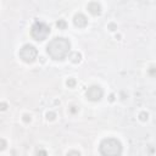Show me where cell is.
Here are the masks:
<instances>
[{
  "mask_svg": "<svg viewBox=\"0 0 156 156\" xmlns=\"http://www.w3.org/2000/svg\"><path fill=\"white\" fill-rule=\"evenodd\" d=\"M75 107H76V106H72V109H71V111H72V112H76V111H77Z\"/></svg>",
  "mask_w": 156,
  "mask_h": 156,
  "instance_id": "ffe728a7",
  "label": "cell"
},
{
  "mask_svg": "<svg viewBox=\"0 0 156 156\" xmlns=\"http://www.w3.org/2000/svg\"><path fill=\"white\" fill-rule=\"evenodd\" d=\"M148 117H149V115H148L147 112H140V115H139L140 121H147V120H148Z\"/></svg>",
  "mask_w": 156,
  "mask_h": 156,
  "instance_id": "30bf717a",
  "label": "cell"
},
{
  "mask_svg": "<svg viewBox=\"0 0 156 156\" xmlns=\"http://www.w3.org/2000/svg\"><path fill=\"white\" fill-rule=\"evenodd\" d=\"M67 156H81V154L78 151H70L67 154Z\"/></svg>",
  "mask_w": 156,
  "mask_h": 156,
  "instance_id": "9a60e30c",
  "label": "cell"
},
{
  "mask_svg": "<svg viewBox=\"0 0 156 156\" xmlns=\"http://www.w3.org/2000/svg\"><path fill=\"white\" fill-rule=\"evenodd\" d=\"M99 149L102 156H121L122 144L115 138H106L100 143Z\"/></svg>",
  "mask_w": 156,
  "mask_h": 156,
  "instance_id": "7a4b0ae2",
  "label": "cell"
},
{
  "mask_svg": "<svg viewBox=\"0 0 156 156\" xmlns=\"http://www.w3.org/2000/svg\"><path fill=\"white\" fill-rule=\"evenodd\" d=\"M38 56V50L36 49V46L30 45V44H26L21 48L20 50V57L25 62H33Z\"/></svg>",
  "mask_w": 156,
  "mask_h": 156,
  "instance_id": "277c9868",
  "label": "cell"
},
{
  "mask_svg": "<svg viewBox=\"0 0 156 156\" xmlns=\"http://www.w3.org/2000/svg\"><path fill=\"white\" fill-rule=\"evenodd\" d=\"M70 40L66 38H55L50 41L46 46L48 54L54 60H64L70 53Z\"/></svg>",
  "mask_w": 156,
  "mask_h": 156,
  "instance_id": "6da1fadb",
  "label": "cell"
},
{
  "mask_svg": "<svg viewBox=\"0 0 156 156\" xmlns=\"http://www.w3.org/2000/svg\"><path fill=\"white\" fill-rule=\"evenodd\" d=\"M37 156H48V154H46V151H45V150L40 149V150H38V151H37Z\"/></svg>",
  "mask_w": 156,
  "mask_h": 156,
  "instance_id": "4fadbf2b",
  "label": "cell"
},
{
  "mask_svg": "<svg viewBox=\"0 0 156 156\" xmlns=\"http://www.w3.org/2000/svg\"><path fill=\"white\" fill-rule=\"evenodd\" d=\"M70 59H71L72 62H79L81 59H82V55L79 53H72L71 56H70Z\"/></svg>",
  "mask_w": 156,
  "mask_h": 156,
  "instance_id": "ba28073f",
  "label": "cell"
},
{
  "mask_svg": "<svg viewBox=\"0 0 156 156\" xmlns=\"http://www.w3.org/2000/svg\"><path fill=\"white\" fill-rule=\"evenodd\" d=\"M55 117H56V115H55L54 112H48V113H46V118H48V120H50V121L55 120Z\"/></svg>",
  "mask_w": 156,
  "mask_h": 156,
  "instance_id": "8fae6325",
  "label": "cell"
},
{
  "mask_svg": "<svg viewBox=\"0 0 156 156\" xmlns=\"http://www.w3.org/2000/svg\"><path fill=\"white\" fill-rule=\"evenodd\" d=\"M73 22H75V25H76L77 27L84 28V27L87 26V23H88V20H87V17L83 15V14H77V15L75 16V18H73Z\"/></svg>",
  "mask_w": 156,
  "mask_h": 156,
  "instance_id": "8992f818",
  "label": "cell"
},
{
  "mask_svg": "<svg viewBox=\"0 0 156 156\" xmlns=\"http://www.w3.org/2000/svg\"><path fill=\"white\" fill-rule=\"evenodd\" d=\"M75 84H76V81H75L73 78H70V79L67 81V86H68V87H75Z\"/></svg>",
  "mask_w": 156,
  "mask_h": 156,
  "instance_id": "7c38bea8",
  "label": "cell"
},
{
  "mask_svg": "<svg viewBox=\"0 0 156 156\" xmlns=\"http://www.w3.org/2000/svg\"><path fill=\"white\" fill-rule=\"evenodd\" d=\"M30 34H32V37L36 39V40H44L48 38V36L50 34V27L44 23V22H39V21H37V22L32 26V28H30Z\"/></svg>",
  "mask_w": 156,
  "mask_h": 156,
  "instance_id": "3957f363",
  "label": "cell"
},
{
  "mask_svg": "<svg viewBox=\"0 0 156 156\" xmlns=\"http://www.w3.org/2000/svg\"><path fill=\"white\" fill-rule=\"evenodd\" d=\"M23 121H25V122H29V121H30V116L25 115V116H23Z\"/></svg>",
  "mask_w": 156,
  "mask_h": 156,
  "instance_id": "2e32d148",
  "label": "cell"
},
{
  "mask_svg": "<svg viewBox=\"0 0 156 156\" xmlns=\"http://www.w3.org/2000/svg\"><path fill=\"white\" fill-rule=\"evenodd\" d=\"M56 26H57L60 29H65L66 26H67V23L65 22L64 20H59V21H57V23H56Z\"/></svg>",
  "mask_w": 156,
  "mask_h": 156,
  "instance_id": "9c48e42d",
  "label": "cell"
},
{
  "mask_svg": "<svg viewBox=\"0 0 156 156\" xmlns=\"http://www.w3.org/2000/svg\"><path fill=\"white\" fill-rule=\"evenodd\" d=\"M1 110H3V111H4V110H6V104H5V102H3V104H1Z\"/></svg>",
  "mask_w": 156,
  "mask_h": 156,
  "instance_id": "d6986e66",
  "label": "cell"
},
{
  "mask_svg": "<svg viewBox=\"0 0 156 156\" xmlns=\"http://www.w3.org/2000/svg\"><path fill=\"white\" fill-rule=\"evenodd\" d=\"M5 148H6V143H5L4 139H1V150H4Z\"/></svg>",
  "mask_w": 156,
  "mask_h": 156,
  "instance_id": "e0dca14e",
  "label": "cell"
},
{
  "mask_svg": "<svg viewBox=\"0 0 156 156\" xmlns=\"http://www.w3.org/2000/svg\"><path fill=\"white\" fill-rule=\"evenodd\" d=\"M149 73H150L151 76H156V67H154V66L150 67V68H149Z\"/></svg>",
  "mask_w": 156,
  "mask_h": 156,
  "instance_id": "5bb4252c",
  "label": "cell"
},
{
  "mask_svg": "<svg viewBox=\"0 0 156 156\" xmlns=\"http://www.w3.org/2000/svg\"><path fill=\"white\" fill-rule=\"evenodd\" d=\"M109 28H110L111 30H115V28H116V26H115V25H113V23H111V25L109 26Z\"/></svg>",
  "mask_w": 156,
  "mask_h": 156,
  "instance_id": "ac0fdd59",
  "label": "cell"
},
{
  "mask_svg": "<svg viewBox=\"0 0 156 156\" xmlns=\"http://www.w3.org/2000/svg\"><path fill=\"white\" fill-rule=\"evenodd\" d=\"M104 91L99 86H91L87 90V99L90 101H99L102 98Z\"/></svg>",
  "mask_w": 156,
  "mask_h": 156,
  "instance_id": "5b68a950",
  "label": "cell"
},
{
  "mask_svg": "<svg viewBox=\"0 0 156 156\" xmlns=\"http://www.w3.org/2000/svg\"><path fill=\"white\" fill-rule=\"evenodd\" d=\"M88 10H89V12L93 14V15H100L101 14V6L97 1L89 3L88 4Z\"/></svg>",
  "mask_w": 156,
  "mask_h": 156,
  "instance_id": "52a82bcc",
  "label": "cell"
}]
</instances>
